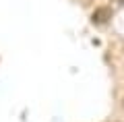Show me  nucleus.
<instances>
[{
  "mask_svg": "<svg viewBox=\"0 0 124 122\" xmlns=\"http://www.w3.org/2000/svg\"><path fill=\"white\" fill-rule=\"evenodd\" d=\"M118 2H120V4H122V6H124V0H118Z\"/></svg>",
  "mask_w": 124,
  "mask_h": 122,
  "instance_id": "obj_1",
  "label": "nucleus"
},
{
  "mask_svg": "<svg viewBox=\"0 0 124 122\" xmlns=\"http://www.w3.org/2000/svg\"><path fill=\"white\" fill-rule=\"evenodd\" d=\"M122 108H124V99H122Z\"/></svg>",
  "mask_w": 124,
  "mask_h": 122,
  "instance_id": "obj_2",
  "label": "nucleus"
}]
</instances>
